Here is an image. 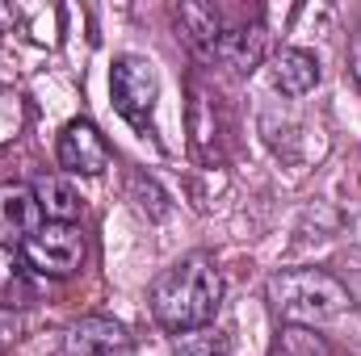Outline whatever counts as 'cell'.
Here are the masks:
<instances>
[{
  "mask_svg": "<svg viewBox=\"0 0 361 356\" xmlns=\"http://www.w3.org/2000/svg\"><path fill=\"white\" fill-rule=\"evenodd\" d=\"M177 356H231V344H227V336L202 327V331L177 336Z\"/></svg>",
  "mask_w": 361,
  "mask_h": 356,
  "instance_id": "11",
  "label": "cell"
},
{
  "mask_svg": "<svg viewBox=\"0 0 361 356\" xmlns=\"http://www.w3.org/2000/svg\"><path fill=\"white\" fill-rule=\"evenodd\" d=\"M269 84L281 96H307L319 84V59L298 46H281L269 59Z\"/></svg>",
  "mask_w": 361,
  "mask_h": 356,
  "instance_id": "8",
  "label": "cell"
},
{
  "mask_svg": "<svg viewBox=\"0 0 361 356\" xmlns=\"http://www.w3.org/2000/svg\"><path fill=\"white\" fill-rule=\"evenodd\" d=\"M219 306H223V272L202 252L177 260L152 281V314L173 336L210 327Z\"/></svg>",
  "mask_w": 361,
  "mask_h": 356,
  "instance_id": "1",
  "label": "cell"
},
{
  "mask_svg": "<svg viewBox=\"0 0 361 356\" xmlns=\"http://www.w3.org/2000/svg\"><path fill=\"white\" fill-rule=\"evenodd\" d=\"M17 336H21V314L8 310V306H0V344H8Z\"/></svg>",
  "mask_w": 361,
  "mask_h": 356,
  "instance_id": "12",
  "label": "cell"
},
{
  "mask_svg": "<svg viewBox=\"0 0 361 356\" xmlns=\"http://www.w3.org/2000/svg\"><path fill=\"white\" fill-rule=\"evenodd\" d=\"M89 256V243H85V231L76 222H42L25 243H21V260L30 272L38 276H72L80 272Z\"/></svg>",
  "mask_w": 361,
  "mask_h": 356,
  "instance_id": "4",
  "label": "cell"
},
{
  "mask_svg": "<svg viewBox=\"0 0 361 356\" xmlns=\"http://www.w3.org/2000/svg\"><path fill=\"white\" fill-rule=\"evenodd\" d=\"M109 96H114V109L135 130H147L152 113H156V101H160V72H156V63L147 55H118L114 68H109Z\"/></svg>",
  "mask_w": 361,
  "mask_h": 356,
  "instance_id": "3",
  "label": "cell"
},
{
  "mask_svg": "<svg viewBox=\"0 0 361 356\" xmlns=\"http://www.w3.org/2000/svg\"><path fill=\"white\" fill-rule=\"evenodd\" d=\"M42 222L47 218L34 197V184H0V248H21Z\"/></svg>",
  "mask_w": 361,
  "mask_h": 356,
  "instance_id": "7",
  "label": "cell"
},
{
  "mask_svg": "<svg viewBox=\"0 0 361 356\" xmlns=\"http://www.w3.org/2000/svg\"><path fill=\"white\" fill-rule=\"evenodd\" d=\"M206 55L219 59V63H227V68L248 72V68L261 59V30H223Z\"/></svg>",
  "mask_w": 361,
  "mask_h": 356,
  "instance_id": "9",
  "label": "cell"
},
{
  "mask_svg": "<svg viewBox=\"0 0 361 356\" xmlns=\"http://www.w3.org/2000/svg\"><path fill=\"white\" fill-rule=\"evenodd\" d=\"M34 197H38L47 222H76L80 218V197L63 177H42L34 184Z\"/></svg>",
  "mask_w": 361,
  "mask_h": 356,
  "instance_id": "10",
  "label": "cell"
},
{
  "mask_svg": "<svg viewBox=\"0 0 361 356\" xmlns=\"http://www.w3.org/2000/svg\"><path fill=\"white\" fill-rule=\"evenodd\" d=\"M59 168L72 177H101L109 168V143L89 117H76L59 134Z\"/></svg>",
  "mask_w": 361,
  "mask_h": 356,
  "instance_id": "6",
  "label": "cell"
},
{
  "mask_svg": "<svg viewBox=\"0 0 361 356\" xmlns=\"http://www.w3.org/2000/svg\"><path fill=\"white\" fill-rule=\"evenodd\" d=\"M63 356H135V340L118 319L85 314V319H76L68 327Z\"/></svg>",
  "mask_w": 361,
  "mask_h": 356,
  "instance_id": "5",
  "label": "cell"
},
{
  "mask_svg": "<svg viewBox=\"0 0 361 356\" xmlns=\"http://www.w3.org/2000/svg\"><path fill=\"white\" fill-rule=\"evenodd\" d=\"M17 281V248H0V289Z\"/></svg>",
  "mask_w": 361,
  "mask_h": 356,
  "instance_id": "13",
  "label": "cell"
},
{
  "mask_svg": "<svg viewBox=\"0 0 361 356\" xmlns=\"http://www.w3.org/2000/svg\"><path fill=\"white\" fill-rule=\"evenodd\" d=\"M265 302H269L277 323L328 327V323L349 314L353 293H349V285L341 276H332L324 268H281L265 285Z\"/></svg>",
  "mask_w": 361,
  "mask_h": 356,
  "instance_id": "2",
  "label": "cell"
}]
</instances>
